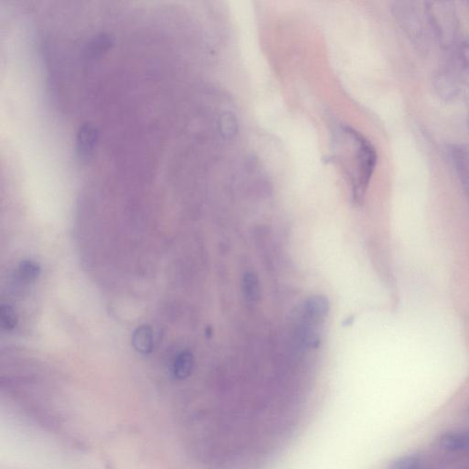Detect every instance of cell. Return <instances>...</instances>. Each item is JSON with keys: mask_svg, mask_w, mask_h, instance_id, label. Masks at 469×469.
I'll use <instances>...</instances> for the list:
<instances>
[{"mask_svg": "<svg viewBox=\"0 0 469 469\" xmlns=\"http://www.w3.org/2000/svg\"><path fill=\"white\" fill-rule=\"evenodd\" d=\"M435 89L437 90L438 95L442 98L448 100L450 98L457 95V87L451 78L448 76L439 75L435 79Z\"/></svg>", "mask_w": 469, "mask_h": 469, "instance_id": "obj_7", "label": "cell"}, {"mask_svg": "<svg viewBox=\"0 0 469 469\" xmlns=\"http://www.w3.org/2000/svg\"><path fill=\"white\" fill-rule=\"evenodd\" d=\"M0 317H1L2 328L5 330H12L17 326L18 315L12 306H2L0 308Z\"/></svg>", "mask_w": 469, "mask_h": 469, "instance_id": "obj_11", "label": "cell"}, {"mask_svg": "<svg viewBox=\"0 0 469 469\" xmlns=\"http://www.w3.org/2000/svg\"><path fill=\"white\" fill-rule=\"evenodd\" d=\"M219 128H220V133L225 138L229 139L234 136L238 130V122L235 116H233L229 112L222 115L220 120H219Z\"/></svg>", "mask_w": 469, "mask_h": 469, "instance_id": "obj_10", "label": "cell"}, {"mask_svg": "<svg viewBox=\"0 0 469 469\" xmlns=\"http://www.w3.org/2000/svg\"><path fill=\"white\" fill-rule=\"evenodd\" d=\"M98 141V131L95 126L87 123L82 126L78 134V150L82 158L91 157Z\"/></svg>", "mask_w": 469, "mask_h": 469, "instance_id": "obj_3", "label": "cell"}, {"mask_svg": "<svg viewBox=\"0 0 469 469\" xmlns=\"http://www.w3.org/2000/svg\"><path fill=\"white\" fill-rule=\"evenodd\" d=\"M462 73L466 81L469 82V40L461 43L458 50Z\"/></svg>", "mask_w": 469, "mask_h": 469, "instance_id": "obj_12", "label": "cell"}, {"mask_svg": "<svg viewBox=\"0 0 469 469\" xmlns=\"http://www.w3.org/2000/svg\"><path fill=\"white\" fill-rule=\"evenodd\" d=\"M41 267L38 263L32 260H24L19 267V275L26 282H34L39 277Z\"/></svg>", "mask_w": 469, "mask_h": 469, "instance_id": "obj_9", "label": "cell"}, {"mask_svg": "<svg viewBox=\"0 0 469 469\" xmlns=\"http://www.w3.org/2000/svg\"><path fill=\"white\" fill-rule=\"evenodd\" d=\"M428 21L443 48H450L458 32L457 12L451 2H426L424 4Z\"/></svg>", "mask_w": 469, "mask_h": 469, "instance_id": "obj_1", "label": "cell"}, {"mask_svg": "<svg viewBox=\"0 0 469 469\" xmlns=\"http://www.w3.org/2000/svg\"><path fill=\"white\" fill-rule=\"evenodd\" d=\"M243 290L244 295L248 301L251 303L259 301L260 299V284L257 276L251 273L245 274L243 279Z\"/></svg>", "mask_w": 469, "mask_h": 469, "instance_id": "obj_8", "label": "cell"}, {"mask_svg": "<svg viewBox=\"0 0 469 469\" xmlns=\"http://www.w3.org/2000/svg\"><path fill=\"white\" fill-rule=\"evenodd\" d=\"M328 312V301L322 296H314L306 301L304 318L309 325H315L325 320Z\"/></svg>", "mask_w": 469, "mask_h": 469, "instance_id": "obj_4", "label": "cell"}, {"mask_svg": "<svg viewBox=\"0 0 469 469\" xmlns=\"http://www.w3.org/2000/svg\"><path fill=\"white\" fill-rule=\"evenodd\" d=\"M133 345L139 353L147 355L155 347L152 329L149 325H141L137 328L133 336Z\"/></svg>", "mask_w": 469, "mask_h": 469, "instance_id": "obj_5", "label": "cell"}, {"mask_svg": "<svg viewBox=\"0 0 469 469\" xmlns=\"http://www.w3.org/2000/svg\"><path fill=\"white\" fill-rule=\"evenodd\" d=\"M194 359L190 351H183L178 354L172 364V374L177 380H185L192 374L194 369Z\"/></svg>", "mask_w": 469, "mask_h": 469, "instance_id": "obj_6", "label": "cell"}, {"mask_svg": "<svg viewBox=\"0 0 469 469\" xmlns=\"http://www.w3.org/2000/svg\"><path fill=\"white\" fill-rule=\"evenodd\" d=\"M395 18L400 28L419 53L428 52V36L421 12L414 2H397L394 4Z\"/></svg>", "mask_w": 469, "mask_h": 469, "instance_id": "obj_2", "label": "cell"}]
</instances>
